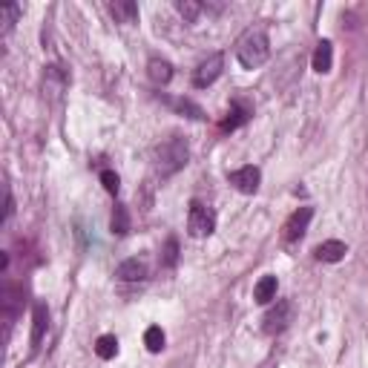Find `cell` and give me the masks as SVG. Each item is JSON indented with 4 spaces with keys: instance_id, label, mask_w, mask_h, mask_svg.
I'll return each instance as SVG.
<instances>
[{
    "instance_id": "6da1fadb",
    "label": "cell",
    "mask_w": 368,
    "mask_h": 368,
    "mask_svg": "<svg viewBox=\"0 0 368 368\" xmlns=\"http://www.w3.org/2000/svg\"><path fill=\"white\" fill-rule=\"evenodd\" d=\"M268 58H270V37H268L265 24L247 26L236 41V61L245 69H259Z\"/></svg>"
},
{
    "instance_id": "7a4b0ae2",
    "label": "cell",
    "mask_w": 368,
    "mask_h": 368,
    "mask_svg": "<svg viewBox=\"0 0 368 368\" xmlns=\"http://www.w3.org/2000/svg\"><path fill=\"white\" fill-rule=\"evenodd\" d=\"M187 159H190V147L184 139H179V135H173V139L161 141L156 150H152V164H156V173L161 179L176 176V173L187 164Z\"/></svg>"
},
{
    "instance_id": "3957f363",
    "label": "cell",
    "mask_w": 368,
    "mask_h": 368,
    "mask_svg": "<svg viewBox=\"0 0 368 368\" xmlns=\"http://www.w3.org/2000/svg\"><path fill=\"white\" fill-rule=\"evenodd\" d=\"M294 317H297L294 299H277V305L268 308L265 317H262V331H265L268 337H277V334L288 331L290 322H294Z\"/></svg>"
},
{
    "instance_id": "277c9868",
    "label": "cell",
    "mask_w": 368,
    "mask_h": 368,
    "mask_svg": "<svg viewBox=\"0 0 368 368\" xmlns=\"http://www.w3.org/2000/svg\"><path fill=\"white\" fill-rule=\"evenodd\" d=\"M187 230L193 239H207L213 230H216V213H213V207L193 199L190 210H187Z\"/></svg>"
},
{
    "instance_id": "5b68a950",
    "label": "cell",
    "mask_w": 368,
    "mask_h": 368,
    "mask_svg": "<svg viewBox=\"0 0 368 368\" xmlns=\"http://www.w3.org/2000/svg\"><path fill=\"white\" fill-rule=\"evenodd\" d=\"M222 69H225V55H222V52L207 55L204 61L196 67V72H193V87H196V89H207V87H213V84L219 81Z\"/></svg>"
},
{
    "instance_id": "8992f818",
    "label": "cell",
    "mask_w": 368,
    "mask_h": 368,
    "mask_svg": "<svg viewBox=\"0 0 368 368\" xmlns=\"http://www.w3.org/2000/svg\"><path fill=\"white\" fill-rule=\"evenodd\" d=\"M311 219H314V207H299V210L290 213L288 222L282 225V239H285V245L299 242L305 236L308 225H311Z\"/></svg>"
},
{
    "instance_id": "52a82bcc",
    "label": "cell",
    "mask_w": 368,
    "mask_h": 368,
    "mask_svg": "<svg viewBox=\"0 0 368 368\" xmlns=\"http://www.w3.org/2000/svg\"><path fill=\"white\" fill-rule=\"evenodd\" d=\"M227 182L234 184L239 193H245V196H254V193L259 190L262 173H259V167L247 164V167H239V170H234V173H230V176H227Z\"/></svg>"
},
{
    "instance_id": "ba28073f",
    "label": "cell",
    "mask_w": 368,
    "mask_h": 368,
    "mask_svg": "<svg viewBox=\"0 0 368 368\" xmlns=\"http://www.w3.org/2000/svg\"><path fill=\"white\" fill-rule=\"evenodd\" d=\"M46 328H49V308H46L44 302H35V308H32V337H29L32 354L37 351V348H41Z\"/></svg>"
},
{
    "instance_id": "9c48e42d",
    "label": "cell",
    "mask_w": 368,
    "mask_h": 368,
    "mask_svg": "<svg viewBox=\"0 0 368 368\" xmlns=\"http://www.w3.org/2000/svg\"><path fill=\"white\" fill-rule=\"evenodd\" d=\"M250 115H254L250 104H245V101H234V104H230V109H227V115L222 119L219 130H222V132H234V130H239L242 124H247Z\"/></svg>"
},
{
    "instance_id": "30bf717a",
    "label": "cell",
    "mask_w": 368,
    "mask_h": 368,
    "mask_svg": "<svg viewBox=\"0 0 368 368\" xmlns=\"http://www.w3.org/2000/svg\"><path fill=\"white\" fill-rule=\"evenodd\" d=\"M345 254H348V245L340 242V239H328V242L317 245V250H314V256H317L319 262H331V265H334V262H342Z\"/></svg>"
},
{
    "instance_id": "8fae6325",
    "label": "cell",
    "mask_w": 368,
    "mask_h": 368,
    "mask_svg": "<svg viewBox=\"0 0 368 368\" xmlns=\"http://www.w3.org/2000/svg\"><path fill=\"white\" fill-rule=\"evenodd\" d=\"M311 67H314V72H319V75H328V72H331V67H334V46H331V41H319V44H317L314 58H311Z\"/></svg>"
},
{
    "instance_id": "7c38bea8",
    "label": "cell",
    "mask_w": 368,
    "mask_h": 368,
    "mask_svg": "<svg viewBox=\"0 0 368 368\" xmlns=\"http://www.w3.org/2000/svg\"><path fill=\"white\" fill-rule=\"evenodd\" d=\"M115 277L121 282H144L147 279V265L141 259H127L115 268Z\"/></svg>"
},
{
    "instance_id": "4fadbf2b",
    "label": "cell",
    "mask_w": 368,
    "mask_h": 368,
    "mask_svg": "<svg viewBox=\"0 0 368 368\" xmlns=\"http://www.w3.org/2000/svg\"><path fill=\"white\" fill-rule=\"evenodd\" d=\"M277 290H279V279H277L274 274L262 277V279L256 282V288H254V302H259V305H270V302L277 299Z\"/></svg>"
},
{
    "instance_id": "5bb4252c",
    "label": "cell",
    "mask_w": 368,
    "mask_h": 368,
    "mask_svg": "<svg viewBox=\"0 0 368 368\" xmlns=\"http://www.w3.org/2000/svg\"><path fill=\"white\" fill-rule=\"evenodd\" d=\"M109 12L119 24H139V6L132 0H115V3H109Z\"/></svg>"
},
{
    "instance_id": "9a60e30c",
    "label": "cell",
    "mask_w": 368,
    "mask_h": 368,
    "mask_svg": "<svg viewBox=\"0 0 368 368\" xmlns=\"http://www.w3.org/2000/svg\"><path fill=\"white\" fill-rule=\"evenodd\" d=\"M147 72H150L152 84H159V87L170 84V78H173V67H170V61H164V58H150Z\"/></svg>"
},
{
    "instance_id": "2e32d148",
    "label": "cell",
    "mask_w": 368,
    "mask_h": 368,
    "mask_svg": "<svg viewBox=\"0 0 368 368\" xmlns=\"http://www.w3.org/2000/svg\"><path fill=\"white\" fill-rule=\"evenodd\" d=\"M21 15H24L21 3H3V6H0V35H9Z\"/></svg>"
},
{
    "instance_id": "e0dca14e",
    "label": "cell",
    "mask_w": 368,
    "mask_h": 368,
    "mask_svg": "<svg viewBox=\"0 0 368 368\" xmlns=\"http://www.w3.org/2000/svg\"><path fill=\"white\" fill-rule=\"evenodd\" d=\"M69 84V75L64 72V67H46V78H44V89L49 92H61L64 87Z\"/></svg>"
},
{
    "instance_id": "ac0fdd59",
    "label": "cell",
    "mask_w": 368,
    "mask_h": 368,
    "mask_svg": "<svg viewBox=\"0 0 368 368\" xmlns=\"http://www.w3.org/2000/svg\"><path fill=\"white\" fill-rule=\"evenodd\" d=\"M109 227H112L115 236H127L130 234V210H127V204H115Z\"/></svg>"
},
{
    "instance_id": "d6986e66",
    "label": "cell",
    "mask_w": 368,
    "mask_h": 368,
    "mask_svg": "<svg viewBox=\"0 0 368 368\" xmlns=\"http://www.w3.org/2000/svg\"><path fill=\"white\" fill-rule=\"evenodd\" d=\"M95 354H98L101 360H112L115 354H119V340H115V334H101L98 340H95Z\"/></svg>"
},
{
    "instance_id": "ffe728a7",
    "label": "cell",
    "mask_w": 368,
    "mask_h": 368,
    "mask_svg": "<svg viewBox=\"0 0 368 368\" xmlns=\"http://www.w3.org/2000/svg\"><path fill=\"white\" fill-rule=\"evenodd\" d=\"M164 331H161V328L159 325H150L147 328V331H144V345H147V351L150 354H161L164 351Z\"/></svg>"
},
{
    "instance_id": "44dd1931",
    "label": "cell",
    "mask_w": 368,
    "mask_h": 368,
    "mask_svg": "<svg viewBox=\"0 0 368 368\" xmlns=\"http://www.w3.org/2000/svg\"><path fill=\"white\" fill-rule=\"evenodd\" d=\"M176 9H179V15L184 17V24H196L199 15L204 12V3H199V0H179Z\"/></svg>"
},
{
    "instance_id": "7402d4cb",
    "label": "cell",
    "mask_w": 368,
    "mask_h": 368,
    "mask_svg": "<svg viewBox=\"0 0 368 368\" xmlns=\"http://www.w3.org/2000/svg\"><path fill=\"white\" fill-rule=\"evenodd\" d=\"M161 265L164 268H176V262H179V242L176 239H167V245H164V250H161Z\"/></svg>"
},
{
    "instance_id": "603a6c76",
    "label": "cell",
    "mask_w": 368,
    "mask_h": 368,
    "mask_svg": "<svg viewBox=\"0 0 368 368\" xmlns=\"http://www.w3.org/2000/svg\"><path fill=\"white\" fill-rule=\"evenodd\" d=\"M176 109H179V112H184L187 119H193V121H202V119H204V109H202V107H196L193 101H187V98L176 101Z\"/></svg>"
},
{
    "instance_id": "cb8c5ba5",
    "label": "cell",
    "mask_w": 368,
    "mask_h": 368,
    "mask_svg": "<svg viewBox=\"0 0 368 368\" xmlns=\"http://www.w3.org/2000/svg\"><path fill=\"white\" fill-rule=\"evenodd\" d=\"M101 184H104V190H107V193H112V196H115V193L121 190V179H119V173L104 170V173H101Z\"/></svg>"
},
{
    "instance_id": "d4e9b609",
    "label": "cell",
    "mask_w": 368,
    "mask_h": 368,
    "mask_svg": "<svg viewBox=\"0 0 368 368\" xmlns=\"http://www.w3.org/2000/svg\"><path fill=\"white\" fill-rule=\"evenodd\" d=\"M3 193H6V207H3V225H9L12 213H15V196H12V187H9V184L3 187Z\"/></svg>"
},
{
    "instance_id": "484cf974",
    "label": "cell",
    "mask_w": 368,
    "mask_h": 368,
    "mask_svg": "<svg viewBox=\"0 0 368 368\" xmlns=\"http://www.w3.org/2000/svg\"><path fill=\"white\" fill-rule=\"evenodd\" d=\"M6 268H9V256L3 254V256H0V270H6Z\"/></svg>"
}]
</instances>
